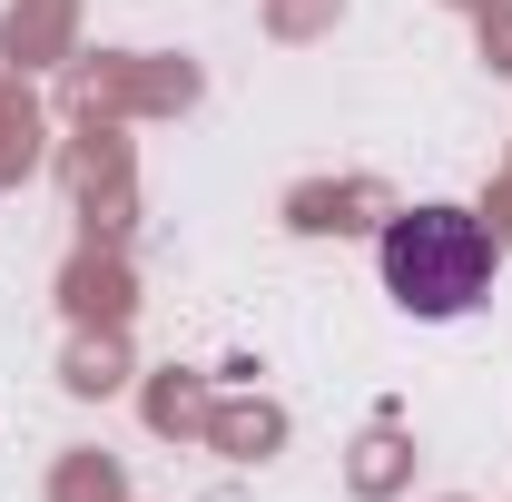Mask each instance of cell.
Returning a JSON list of instances; mask_svg holds the SVG:
<instances>
[{
    "label": "cell",
    "mask_w": 512,
    "mask_h": 502,
    "mask_svg": "<svg viewBox=\"0 0 512 502\" xmlns=\"http://www.w3.org/2000/svg\"><path fill=\"white\" fill-rule=\"evenodd\" d=\"M384 296L404 315H463V306H483V286H493V227L473 217V207H414V217H394L384 227Z\"/></svg>",
    "instance_id": "cell-1"
}]
</instances>
